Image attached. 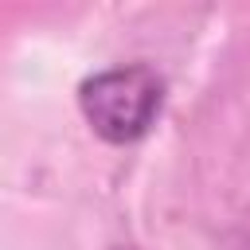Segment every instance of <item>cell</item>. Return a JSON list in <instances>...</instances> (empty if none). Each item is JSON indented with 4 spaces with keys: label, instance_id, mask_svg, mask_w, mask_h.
<instances>
[{
    "label": "cell",
    "instance_id": "cell-1",
    "mask_svg": "<svg viewBox=\"0 0 250 250\" xmlns=\"http://www.w3.org/2000/svg\"><path fill=\"white\" fill-rule=\"evenodd\" d=\"M160 105H164V82L145 62L105 66L78 82V109L86 125L109 145L141 141L156 125Z\"/></svg>",
    "mask_w": 250,
    "mask_h": 250
}]
</instances>
